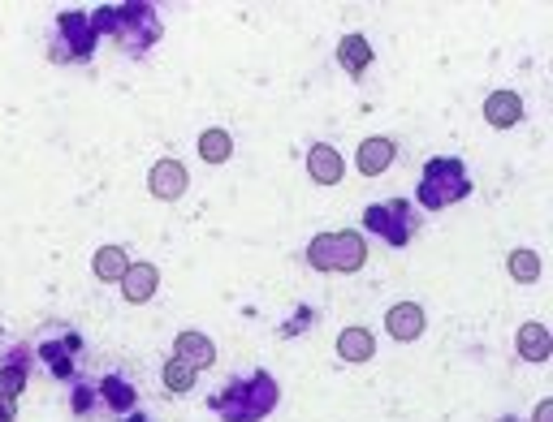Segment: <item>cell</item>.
<instances>
[{"label":"cell","mask_w":553,"mask_h":422,"mask_svg":"<svg viewBox=\"0 0 553 422\" xmlns=\"http://www.w3.org/2000/svg\"><path fill=\"white\" fill-rule=\"evenodd\" d=\"M173 358H178V362H186L191 371H195V366H212L217 345H212L208 336H199V332H182L178 345H173Z\"/></svg>","instance_id":"3"},{"label":"cell","mask_w":553,"mask_h":422,"mask_svg":"<svg viewBox=\"0 0 553 422\" xmlns=\"http://www.w3.org/2000/svg\"><path fill=\"white\" fill-rule=\"evenodd\" d=\"M22 384H26V375H22V371H14V366H9V371H0V401H14Z\"/></svg>","instance_id":"16"},{"label":"cell","mask_w":553,"mask_h":422,"mask_svg":"<svg viewBox=\"0 0 553 422\" xmlns=\"http://www.w3.org/2000/svg\"><path fill=\"white\" fill-rule=\"evenodd\" d=\"M553 353V336L545 324H523L519 327V358H528V362H545Z\"/></svg>","instance_id":"5"},{"label":"cell","mask_w":553,"mask_h":422,"mask_svg":"<svg viewBox=\"0 0 553 422\" xmlns=\"http://www.w3.org/2000/svg\"><path fill=\"white\" fill-rule=\"evenodd\" d=\"M307 173H312V181H320V186H337L342 181V173H346V164H342V155L333 151V147H312V155H307Z\"/></svg>","instance_id":"2"},{"label":"cell","mask_w":553,"mask_h":422,"mask_svg":"<svg viewBox=\"0 0 553 422\" xmlns=\"http://www.w3.org/2000/svg\"><path fill=\"white\" fill-rule=\"evenodd\" d=\"M0 422H14V401H0Z\"/></svg>","instance_id":"19"},{"label":"cell","mask_w":553,"mask_h":422,"mask_svg":"<svg viewBox=\"0 0 553 422\" xmlns=\"http://www.w3.org/2000/svg\"><path fill=\"white\" fill-rule=\"evenodd\" d=\"M121 285H126V298H130V302H147V298L156 293V268H152V263H130L126 276H121Z\"/></svg>","instance_id":"9"},{"label":"cell","mask_w":553,"mask_h":422,"mask_svg":"<svg viewBox=\"0 0 553 422\" xmlns=\"http://www.w3.org/2000/svg\"><path fill=\"white\" fill-rule=\"evenodd\" d=\"M536 422H553V401H540V405H536Z\"/></svg>","instance_id":"18"},{"label":"cell","mask_w":553,"mask_h":422,"mask_svg":"<svg viewBox=\"0 0 553 422\" xmlns=\"http://www.w3.org/2000/svg\"><path fill=\"white\" fill-rule=\"evenodd\" d=\"M230 147H234V142H230V134H225V130H208V134L199 138V155H203L208 164L230 160Z\"/></svg>","instance_id":"13"},{"label":"cell","mask_w":553,"mask_h":422,"mask_svg":"<svg viewBox=\"0 0 553 422\" xmlns=\"http://www.w3.org/2000/svg\"><path fill=\"white\" fill-rule=\"evenodd\" d=\"M96 276L99 280H121L126 276V268H130V259H126V250H117V246H104V250H96Z\"/></svg>","instance_id":"11"},{"label":"cell","mask_w":553,"mask_h":422,"mask_svg":"<svg viewBox=\"0 0 553 422\" xmlns=\"http://www.w3.org/2000/svg\"><path fill=\"white\" fill-rule=\"evenodd\" d=\"M484 116L493 121L497 130H506V125H514V121L523 116V104H519L514 91H493V96L484 99Z\"/></svg>","instance_id":"8"},{"label":"cell","mask_w":553,"mask_h":422,"mask_svg":"<svg viewBox=\"0 0 553 422\" xmlns=\"http://www.w3.org/2000/svg\"><path fill=\"white\" fill-rule=\"evenodd\" d=\"M368 60H372L368 39H363V35H346V39H342V65H346L351 74H363V69H368Z\"/></svg>","instance_id":"12"},{"label":"cell","mask_w":553,"mask_h":422,"mask_svg":"<svg viewBox=\"0 0 553 422\" xmlns=\"http://www.w3.org/2000/svg\"><path fill=\"white\" fill-rule=\"evenodd\" d=\"M506 268H511V276H514V280H523V285H532L536 276H540V259H536L532 250H514V254H511V263H506Z\"/></svg>","instance_id":"14"},{"label":"cell","mask_w":553,"mask_h":422,"mask_svg":"<svg viewBox=\"0 0 553 422\" xmlns=\"http://www.w3.org/2000/svg\"><path fill=\"white\" fill-rule=\"evenodd\" d=\"M389 160H394V142H389V138H368V142L359 147V173L363 177L385 173Z\"/></svg>","instance_id":"7"},{"label":"cell","mask_w":553,"mask_h":422,"mask_svg":"<svg viewBox=\"0 0 553 422\" xmlns=\"http://www.w3.org/2000/svg\"><path fill=\"white\" fill-rule=\"evenodd\" d=\"M191 384H195V371L186 362L173 358V362L164 366V388H169V392H191Z\"/></svg>","instance_id":"15"},{"label":"cell","mask_w":553,"mask_h":422,"mask_svg":"<svg viewBox=\"0 0 553 422\" xmlns=\"http://www.w3.org/2000/svg\"><path fill=\"white\" fill-rule=\"evenodd\" d=\"M186 190V169H182L178 160H160L156 169H152V194L156 198H178Z\"/></svg>","instance_id":"6"},{"label":"cell","mask_w":553,"mask_h":422,"mask_svg":"<svg viewBox=\"0 0 553 422\" xmlns=\"http://www.w3.org/2000/svg\"><path fill=\"white\" fill-rule=\"evenodd\" d=\"M108 397H113V405H121V409H126V405H130V388L117 384V380H108Z\"/></svg>","instance_id":"17"},{"label":"cell","mask_w":553,"mask_h":422,"mask_svg":"<svg viewBox=\"0 0 553 422\" xmlns=\"http://www.w3.org/2000/svg\"><path fill=\"white\" fill-rule=\"evenodd\" d=\"M307 254H312V268L320 271H355L363 263V242L359 233H320Z\"/></svg>","instance_id":"1"},{"label":"cell","mask_w":553,"mask_h":422,"mask_svg":"<svg viewBox=\"0 0 553 422\" xmlns=\"http://www.w3.org/2000/svg\"><path fill=\"white\" fill-rule=\"evenodd\" d=\"M337 353H342L346 362H368V358H372V332L346 327V332L337 336Z\"/></svg>","instance_id":"10"},{"label":"cell","mask_w":553,"mask_h":422,"mask_svg":"<svg viewBox=\"0 0 553 422\" xmlns=\"http://www.w3.org/2000/svg\"><path fill=\"white\" fill-rule=\"evenodd\" d=\"M385 324H389V336H394V341H415V336L424 332V310L415 307V302H398Z\"/></svg>","instance_id":"4"}]
</instances>
